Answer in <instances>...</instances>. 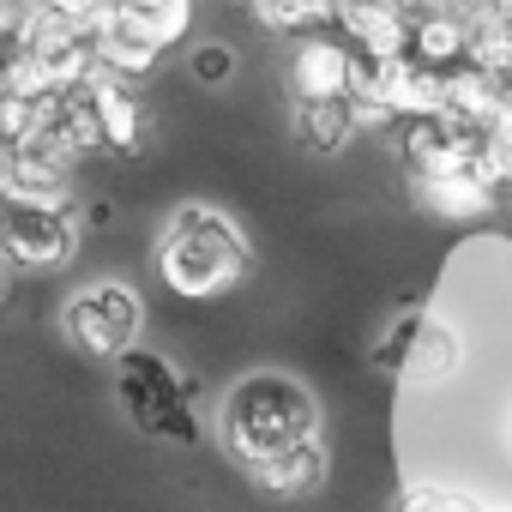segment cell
<instances>
[{"label": "cell", "mask_w": 512, "mask_h": 512, "mask_svg": "<svg viewBox=\"0 0 512 512\" xmlns=\"http://www.w3.org/2000/svg\"><path fill=\"white\" fill-rule=\"evenodd\" d=\"M217 434L229 446V458L241 470L266 464L302 440L320 434V404L302 380L290 374H241L229 392H223V410H217Z\"/></svg>", "instance_id": "cell-1"}, {"label": "cell", "mask_w": 512, "mask_h": 512, "mask_svg": "<svg viewBox=\"0 0 512 512\" xmlns=\"http://www.w3.org/2000/svg\"><path fill=\"white\" fill-rule=\"evenodd\" d=\"M253 266L247 235L217 205H181L157 235V278L181 302H217L229 296Z\"/></svg>", "instance_id": "cell-2"}, {"label": "cell", "mask_w": 512, "mask_h": 512, "mask_svg": "<svg viewBox=\"0 0 512 512\" xmlns=\"http://www.w3.org/2000/svg\"><path fill=\"white\" fill-rule=\"evenodd\" d=\"M115 398H121V410L133 416V428L139 434H157V440H169V446H193L199 440V422H193V386L175 374V362L169 356H157V350H127L121 362H115Z\"/></svg>", "instance_id": "cell-3"}, {"label": "cell", "mask_w": 512, "mask_h": 512, "mask_svg": "<svg viewBox=\"0 0 512 512\" xmlns=\"http://www.w3.org/2000/svg\"><path fill=\"white\" fill-rule=\"evenodd\" d=\"M79 253V199L73 193H7L0 187V260L19 272H55Z\"/></svg>", "instance_id": "cell-4"}, {"label": "cell", "mask_w": 512, "mask_h": 512, "mask_svg": "<svg viewBox=\"0 0 512 512\" xmlns=\"http://www.w3.org/2000/svg\"><path fill=\"white\" fill-rule=\"evenodd\" d=\"M374 368L380 374H398L404 386H446L458 368H464V338L452 320L440 314H404L386 326V338L374 344Z\"/></svg>", "instance_id": "cell-5"}, {"label": "cell", "mask_w": 512, "mask_h": 512, "mask_svg": "<svg viewBox=\"0 0 512 512\" xmlns=\"http://www.w3.org/2000/svg\"><path fill=\"white\" fill-rule=\"evenodd\" d=\"M61 326H67V338H73L85 356L121 362V356L133 350L139 326H145V308H139V296H133L121 278H97V284H85V290L67 296Z\"/></svg>", "instance_id": "cell-6"}, {"label": "cell", "mask_w": 512, "mask_h": 512, "mask_svg": "<svg viewBox=\"0 0 512 512\" xmlns=\"http://www.w3.org/2000/svg\"><path fill=\"white\" fill-rule=\"evenodd\" d=\"M350 79H356V55L344 49V37L314 31L296 43V55H290L296 103H338V97H350Z\"/></svg>", "instance_id": "cell-7"}, {"label": "cell", "mask_w": 512, "mask_h": 512, "mask_svg": "<svg viewBox=\"0 0 512 512\" xmlns=\"http://www.w3.org/2000/svg\"><path fill=\"white\" fill-rule=\"evenodd\" d=\"M398 151H404V169L416 181H428V175H446V169L476 163V127H458L446 115H422V121H404L398 127Z\"/></svg>", "instance_id": "cell-8"}, {"label": "cell", "mask_w": 512, "mask_h": 512, "mask_svg": "<svg viewBox=\"0 0 512 512\" xmlns=\"http://www.w3.org/2000/svg\"><path fill=\"white\" fill-rule=\"evenodd\" d=\"M344 49L356 61H398L410 55V19L392 7V0H338V19Z\"/></svg>", "instance_id": "cell-9"}, {"label": "cell", "mask_w": 512, "mask_h": 512, "mask_svg": "<svg viewBox=\"0 0 512 512\" xmlns=\"http://www.w3.org/2000/svg\"><path fill=\"white\" fill-rule=\"evenodd\" d=\"M85 91H91V109H97L103 151H115V157H139L151 121H145V103L133 97V85H121V79H109V73H91Z\"/></svg>", "instance_id": "cell-10"}, {"label": "cell", "mask_w": 512, "mask_h": 512, "mask_svg": "<svg viewBox=\"0 0 512 512\" xmlns=\"http://www.w3.org/2000/svg\"><path fill=\"white\" fill-rule=\"evenodd\" d=\"M326 470H332V452L314 434V440H302V446H290V452H278L266 464H253L247 476H253V488L272 494V500H308V494H320Z\"/></svg>", "instance_id": "cell-11"}, {"label": "cell", "mask_w": 512, "mask_h": 512, "mask_svg": "<svg viewBox=\"0 0 512 512\" xmlns=\"http://www.w3.org/2000/svg\"><path fill=\"white\" fill-rule=\"evenodd\" d=\"M416 199H422V211H434V217H446V223H476V217L494 211V187H488V175H482L476 163L416 181Z\"/></svg>", "instance_id": "cell-12"}, {"label": "cell", "mask_w": 512, "mask_h": 512, "mask_svg": "<svg viewBox=\"0 0 512 512\" xmlns=\"http://www.w3.org/2000/svg\"><path fill=\"white\" fill-rule=\"evenodd\" d=\"M115 25L163 55L193 31V0H115Z\"/></svg>", "instance_id": "cell-13"}, {"label": "cell", "mask_w": 512, "mask_h": 512, "mask_svg": "<svg viewBox=\"0 0 512 512\" xmlns=\"http://www.w3.org/2000/svg\"><path fill=\"white\" fill-rule=\"evenodd\" d=\"M356 133H362V127H356V115H350V97H338V103H296V139H302L314 157L344 151Z\"/></svg>", "instance_id": "cell-14"}, {"label": "cell", "mask_w": 512, "mask_h": 512, "mask_svg": "<svg viewBox=\"0 0 512 512\" xmlns=\"http://www.w3.org/2000/svg\"><path fill=\"white\" fill-rule=\"evenodd\" d=\"M247 7L278 37H314L338 19V0H247Z\"/></svg>", "instance_id": "cell-15"}, {"label": "cell", "mask_w": 512, "mask_h": 512, "mask_svg": "<svg viewBox=\"0 0 512 512\" xmlns=\"http://www.w3.org/2000/svg\"><path fill=\"white\" fill-rule=\"evenodd\" d=\"M398 512H488V500H476L470 488H440V482H428V488H410V494L398 500Z\"/></svg>", "instance_id": "cell-16"}, {"label": "cell", "mask_w": 512, "mask_h": 512, "mask_svg": "<svg viewBox=\"0 0 512 512\" xmlns=\"http://www.w3.org/2000/svg\"><path fill=\"white\" fill-rule=\"evenodd\" d=\"M187 73H193L199 85H229V79H235V49H229V43H199V49L187 55Z\"/></svg>", "instance_id": "cell-17"}, {"label": "cell", "mask_w": 512, "mask_h": 512, "mask_svg": "<svg viewBox=\"0 0 512 512\" xmlns=\"http://www.w3.org/2000/svg\"><path fill=\"white\" fill-rule=\"evenodd\" d=\"M79 217H85L91 229H109V223H115V205H109V199H91V205H79Z\"/></svg>", "instance_id": "cell-18"}, {"label": "cell", "mask_w": 512, "mask_h": 512, "mask_svg": "<svg viewBox=\"0 0 512 512\" xmlns=\"http://www.w3.org/2000/svg\"><path fill=\"white\" fill-rule=\"evenodd\" d=\"M482 7H488V13H494V19H500L506 31H512V0H482Z\"/></svg>", "instance_id": "cell-19"}, {"label": "cell", "mask_w": 512, "mask_h": 512, "mask_svg": "<svg viewBox=\"0 0 512 512\" xmlns=\"http://www.w3.org/2000/svg\"><path fill=\"white\" fill-rule=\"evenodd\" d=\"M13 296V278H7V266H0V302H7Z\"/></svg>", "instance_id": "cell-20"}, {"label": "cell", "mask_w": 512, "mask_h": 512, "mask_svg": "<svg viewBox=\"0 0 512 512\" xmlns=\"http://www.w3.org/2000/svg\"><path fill=\"white\" fill-rule=\"evenodd\" d=\"M506 452H512V416H506Z\"/></svg>", "instance_id": "cell-21"}, {"label": "cell", "mask_w": 512, "mask_h": 512, "mask_svg": "<svg viewBox=\"0 0 512 512\" xmlns=\"http://www.w3.org/2000/svg\"><path fill=\"white\" fill-rule=\"evenodd\" d=\"M488 512H512V506H488Z\"/></svg>", "instance_id": "cell-22"}, {"label": "cell", "mask_w": 512, "mask_h": 512, "mask_svg": "<svg viewBox=\"0 0 512 512\" xmlns=\"http://www.w3.org/2000/svg\"><path fill=\"white\" fill-rule=\"evenodd\" d=\"M446 7H458V0H446Z\"/></svg>", "instance_id": "cell-23"}]
</instances>
